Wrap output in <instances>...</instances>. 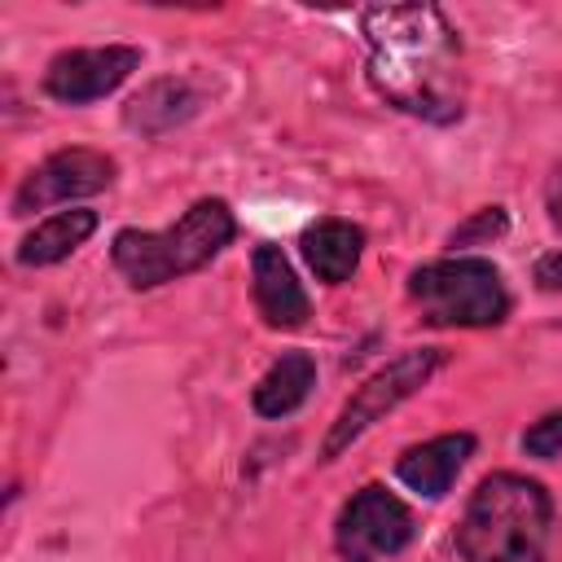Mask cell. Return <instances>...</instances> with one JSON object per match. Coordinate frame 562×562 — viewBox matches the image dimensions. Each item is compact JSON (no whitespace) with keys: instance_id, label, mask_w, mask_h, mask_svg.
Segmentation results:
<instances>
[{"instance_id":"cell-10","label":"cell","mask_w":562,"mask_h":562,"mask_svg":"<svg viewBox=\"0 0 562 562\" xmlns=\"http://www.w3.org/2000/svg\"><path fill=\"white\" fill-rule=\"evenodd\" d=\"M474 448H479V439H474L470 430L435 435V439L413 443V448H404V452L395 457V479H400L408 492L439 501V496L457 483V474L465 470V461L474 457Z\"/></svg>"},{"instance_id":"cell-14","label":"cell","mask_w":562,"mask_h":562,"mask_svg":"<svg viewBox=\"0 0 562 562\" xmlns=\"http://www.w3.org/2000/svg\"><path fill=\"white\" fill-rule=\"evenodd\" d=\"M312 386H316V360L307 351H281L268 364V373L255 382L250 404L259 417H290L312 395Z\"/></svg>"},{"instance_id":"cell-5","label":"cell","mask_w":562,"mask_h":562,"mask_svg":"<svg viewBox=\"0 0 562 562\" xmlns=\"http://www.w3.org/2000/svg\"><path fill=\"white\" fill-rule=\"evenodd\" d=\"M443 364V351L439 347H408V351H400L395 360H386L378 373H369L356 391H351V400L338 408V417H334V426H329V435H325V443H321V461H334L342 448H351L373 422H382L391 408H400L408 395H417L430 378H435V369Z\"/></svg>"},{"instance_id":"cell-12","label":"cell","mask_w":562,"mask_h":562,"mask_svg":"<svg viewBox=\"0 0 562 562\" xmlns=\"http://www.w3.org/2000/svg\"><path fill=\"white\" fill-rule=\"evenodd\" d=\"M299 246H303V259H307V268L316 272V281L342 285V281H351V272L360 268L364 228L351 224V220L325 215V220H316V224L303 228V241H299Z\"/></svg>"},{"instance_id":"cell-13","label":"cell","mask_w":562,"mask_h":562,"mask_svg":"<svg viewBox=\"0 0 562 562\" xmlns=\"http://www.w3.org/2000/svg\"><path fill=\"white\" fill-rule=\"evenodd\" d=\"M92 233H97V211H88V206L53 211L48 220H40V224L18 241V263H22V268L61 263V259H70Z\"/></svg>"},{"instance_id":"cell-17","label":"cell","mask_w":562,"mask_h":562,"mask_svg":"<svg viewBox=\"0 0 562 562\" xmlns=\"http://www.w3.org/2000/svg\"><path fill=\"white\" fill-rule=\"evenodd\" d=\"M536 285L544 294H562V250H549L536 259Z\"/></svg>"},{"instance_id":"cell-4","label":"cell","mask_w":562,"mask_h":562,"mask_svg":"<svg viewBox=\"0 0 562 562\" xmlns=\"http://www.w3.org/2000/svg\"><path fill=\"white\" fill-rule=\"evenodd\" d=\"M408 299L426 325L439 329H492L509 316V290L492 259L448 255L408 272Z\"/></svg>"},{"instance_id":"cell-15","label":"cell","mask_w":562,"mask_h":562,"mask_svg":"<svg viewBox=\"0 0 562 562\" xmlns=\"http://www.w3.org/2000/svg\"><path fill=\"white\" fill-rule=\"evenodd\" d=\"M509 228V215H505V206H483V211H474L465 224H457L452 233H448V246L457 250V246H487L492 237H501Z\"/></svg>"},{"instance_id":"cell-8","label":"cell","mask_w":562,"mask_h":562,"mask_svg":"<svg viewBox=\"0 0 562 562\" xmlns=\"http://www.w3.org/2000/svg\"><path fill=\"white\" fill-rule=\"evenodd\" d=\"M140 66V48L101 44V48H61L44 70V92L61 105H88L110 97Z\"/></svg>"},{"instance_id":"cell-3","label":"cell","mask_w":562,"mask_h":562,"mask_svg":"<svg viewBox=\"0 0 562 562\" xmlns=\"http://www.w3.org/2000/svg\"><path fill=\"white\" fill-rule=\"evenodd\" d=\"M233 237V206L224 198H198L171 228H119L110 241V259L132 290H158L206 268Z\"/></svg>"},{"instance_id":"cell-11","label":"cell","mask_w":562,"mask_h":562,"mask_svg":"<svg viewBox=\"0 0 562 562\" xmlns=\"http://www.w3.org/2000/svg\"><path fill=\"white\" fill-rule=\"evenodd\" d=\"M198 110H202V92H198L189 79L162 75V79H149L136 97H127L123 123H127L132 132H140V136H162V132L189 123Z\"/></svg>"},{"instance_id":"cell-6","label":"cell","mask_w":562,"mask_h":562,"mask_svg":"<svg viewBox=\"0 0 562 562\" xmlns=\"http://www.w3.org/2000/svg\"><path fill=\"white\" fill-rule=\"evenodd\" d=\"M417 518L413 509L386 492L382 483H364L334 518V549L342 562H382L413 544Z\"/></svg>"},{"instance_id":"cell-18","label":"cell","mask_w":562,"mask_h":562,"mask_svg":"<svg viewBox=\"0 0 562 562\" xmlns=\"http://www.w3.org/2000/svg\"><path fill=\"white\" fill-rule=\"evenodd\" d=\"M549 220H553V228H562V193H553V202H549Z\"/></svg>"},{"instance_id":"cell-9","label":"cell","mask_w":562,"mask_h":562,"mask_svg":"<svg viewBox=\"0 0 562 562\" xmlns=\"http://www.w3.org/2000/svg\"><path fill=\"white\" fill-rule=\"evenodd\" d=\"M250 294H255V307H259L268 329H299L312 316V299H307L303 281L294 277L281 246H268V241L255 246V255H250Z\"/></svg>"},{"instance_id":"cell-1","label":"cell","mask_w":562,"mask_h":562,"mask_svg":"<svg viewBox=\"0 0 562 562\" xmlns=\"http://www.w3.org/2000/svg\"><path fill=\"white\" fill-rule=\"evenodd\" d=\"M369 44V83L378 97L426 123H457L461 105V40L435 4H369L360 9Z\"/></svg>"},{"instance_id":"cell-2","label":"cell","mask_w":562,"mask_h":562,"mask_svg":"<svg viewBox=\"0 0 562 562\" xmlns=\"http://www.w3.org/2000/svg\"><path fill=\"white\" fill-rule=\"evenodd\" d=\"M553 540V496L544 483L496 470L487 474L457 522L461 562H544Z\"/></svg>"},{"instance_id":"cell-16","label":"cell","mask_w":562,"mask_h":562,"mask_svg":"<svg viewBox=\"0 0 562 562\" xmlns=\"http://www.w3.org/2000/svg\"><path fill=\"white\" fill-rule=\"evenodd\" d=\"M522 452H527V457H540V461H549V457L562 452V408L544 413L540 422H531V426L522 430Z\"/></svg>"},{"instance_id":"cell-7","label":"cell","mask_w":562,"mask_h":562,"mask_svg":"<svg viewBox=\"0 0 562 562\" xmlns=\"http://www.w3.org/2000/svg\"><path fill=\"white\" fill-rule=\"evenodd\" d=\"M114 171L119 162L101 149H57L48 154L13 193V215H31V211H44V206H57V202H70V198H88V193H101L114 184Z\"/></svg>"}]
</instances>
